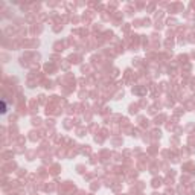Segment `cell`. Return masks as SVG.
<instances>
[{
  "label": "cell",
  "instance_id": "6da1fadb",
  "mask_svg": "<svg viewBox=\"0 0 195 195\" xmlns=\"http://www.w3.org/2000/svg\"><path fill=\"white\" fill-rule=\"evenodd\" d=\"M2 113H6V102L2 101Z\"/></svg>",
  "mask_w": 195,
  "mask_h": 195
}]
</instances>
